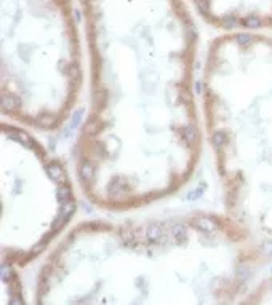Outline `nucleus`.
<instances>
[{
	"instance_id": "obj_1",
	"label": "nucleus",
	"mask_w": 272,
	"mask_h": 305,
	"mask_svg": "<svg viewBox=\"0 0 272 305\" xmlns=\"http://www.w3.org/2000/svg\"><path fill=\"white\" fill-rule=\"evenodd\" d=\"M90 102L74 144L85 198L127 212L179 192L202 154L197 29L184 0H79Z\"/></svg>"
},
{
	"instance_id": "obj_2",
	"label": "nucleus",
	"mask_w": 272,
	"mask_h": 305,
	"mask_svg": "<svg viewBox=\"0 0 272 305\" xmlns=\"http://www.w3.org/2000/svg\"><path fill=\"white\" fill-rule=\"evenodd\" d=\"M266 259L226 212L84 221L43 260L34 304H236Z\"/></svg>"
},
{
	"instance_id": "obj_7",
	"label": "nucleus",
	"mask_w": 272,
	"mask_h": 305,
	"mask_svg": "<svg viewBox=\"0 0 272 305\" xmlns=\"http://www.w3.org/2000/svg\"><path fill=\"white\" fill-rule=\"evenodd\" d=\"M18 270L13 265L2 264V304H23V291L18 276Z\"/></svg>"
},
{
	"instance_id": "obj_6",
	"label": "nucleus",
	"mask_w": 272,
	"mask_h": 305,
	"mask_svg": "<svg viewBox=\"0 0 272 305\" xmlns=\"http://www.w3.org/2000/svg\"><path fill=\"white\" fill-rule=\"evenodd\" d=\"M208 24L226 32H272V0H190Z\"/></svg>"
},
{
	"instance_id": "obj_4",
	"label": "nucleus",
	"mask_w": 272,
	"mask_h": 305,
	"mask_svg": "<svg viewBox=\"0 0 272 305\" xmlns=\"http://www.w3.org/2000/svg\"><path fill=\"white\" fill-rule=\"evenodd\" d=\"M80 34L74 0H0V107L21 127L56 131L77 106Z\"/></svg>"
},
{
	"instance_id": "obj_8",
	"label": "nucleus",
	"mask_w": 272,
	"mask_h": 305,
	"mask_svg": "<svg viewBox=\"0 0 272 305\" xmlns=\"http://www.w3.org/2000/svg\"><path fill=\"white\" fill-rule=\"evenodd\" d=\"M240 304H272V273L255 288H250Z\"/></svg>"
},
{
	"instance_id": "obj_5",
	"label": "nucleus",
	"mask_w": 272,
	"mask_h": 305,
	"mask_svg": "<svg viewBox=\"0 0 272 305\" xmlns=\"http://www.w3.org/2000/svg\"><path fill=\"white\" fill-rule=\"evenodd\" d=\"M0 256L24 269L66 230L77 208L68 168L29 128L2 123L0 136Z\"/></svg>"
},
{
	"instance_id": "obj_3",
	"label": "nucleus",
	"mask_w": 272,
	"mask_h": 305,
	"mask_svg": "<svg viewBox=\"0 0 272 305\" xmlns=\"http://www.w3.org/2000/svg\"><path fill=\"white\" fill-rule=\"evenodd\" d=\"M204 129L224 212L266 257L272 253V35L226 32L202 70Z\"/></svg>"
}]
</instances>
